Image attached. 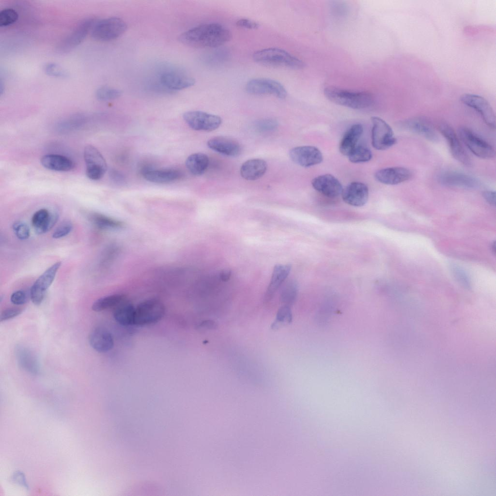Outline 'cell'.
<instances>
[{
  "label": "cell",
  "mask_w": 496,
  "mask_h": 496,
  "mask_svg": "<svg viewBox=\"0 0 496 496\" xmlns=\"http://www.w3.org/2000/svg\"><path fill=\"white\" fill-rule=\"evenodd\" d=\"M59 218L57 213H49L46 209H41L33 215L31 223L38 234L49 231L56 223Z\"/></svg>",
  "instance_id": "cb8c5ba5"
},
{
  "label": "cell",
  "mask_w": 496,
  "mask_h": 496,
  "mask_svg": "<svg viewBox=\"0 0 496 496\" xmlns=\"http://www.w3.org/2000/svg\"><path fill=\"white\" fill-rule=\"evenodd\" d=\"M183 117L191 128L197 131H211L218 128L222 123L219 116L202 111H187Z\"/></svg>",
  "instance_id": "30bf717a"
},
{
  "label": "cell",
  "mask_w": 496,
  "mask_h": 496,
  "mask_svg": "<svg viewBox=\"0 0 496 496\" xmlns=\"http://www.w3.org/2000/svg\"><path fill=\"white\" fill-rule=\"evenodd\" d=\"M289 155L294 162L303 167H309L318 164L323 159L321 152L313 146L294 147L290 150Z\"/></svg>",
  "instance_id": "5bb4252c"
},
{
  "label": "cell",
  "mask_w": 496,
  "mask_h": 496,
  "mask_svg": "<svg viewBox=\"0 0 496 496\" xmlns=\"http://www.w3.org/2000/svg\"><path fill=\"white\" fill-rule=\"evenodd\" d=\"M324 94L332 102L353 109L368 108L373 102L372 95L364 91H353L330 86L325 89Z\"/></svg>",
  "instance_id": "7a4b0ae2"
},
{
  "label": "cell",
  "mask_w": 496,
  "mask_h": 496,
  "mask_svg": "<svg viewBox=\"0 0 496 496\" xmlns=\"http://www.w3.org/2000/svg\"><path fill=\"white\" fill-rule=\"evenodd\" d=\"M41 163L47 169L59 171H67L74 167L73 162L70 159L57 154L43 155L41 157Z\"/></svg>",
  "instance_id": "83f0119b"
},
{
  "label": "cell",
  "mask_w": 496,
  "mask_h": 496,
  "mask_svg": "<svg viewBox=\"0 0 496 496\" xmlns=\"http://www.w3.org/2000/svg\"><path fill=\"white\" fill-rule=\"evenodd\" d=\"M403 129L419 135L429 141H437L438 137L433 125L426 120L420 118H412L402 123Z\"/></svg>",
  "instance_id": "d6986e66"
},
{
  "label": "cell",
  "mask_w": 496,
  "mask_h": 496,
  "mask_svg": "<svg viewBox=\"0 0 496 496\" xmlns=\"http://www.w3.org/2000/svg\"><path fill=\"white\" fill-rule=\"evenodd\" d=\"M201 326L203 327L213 329L217 327V325L214 321L208 320L203 322Z\"/></svg>",
  "instance_id": "f907efd6"
},
{
  "label": "cell",
  "mask_w": 496,
  "mask_h": 496,
  "mask_svg": "<svg viewBox=\"0 0 496 496\" xmlns=\"http://www.w3.org/2000/svg\"><path fill=\"white\" fill-rule=\"evenodd\" d=\"M291 269L290 264H277L275 266L272 277L267 287L265 297L270 299L288 277Z\"/></svg>",
  "instance_id": "f1b7e54d"
},
{
  "label": "cell",
  "mask_w": 496,
  "mask_h": 496,
  "mask_svg": "<svg viewBox=\"0 0 496 496\" xmlns=\"http://www.w3.org/2000/svg\"><path fill=\"white\" fill-rule=\"evenodd\" d=\"M125 298L124 295L119 294L104 296L96 300L93 303L92 309L93 311L98 312L116 307Z\"/></svg>",
  "instance_id": "d6a6232c"
},
{
  "label": "cell",
  "mask_w": 496,
  "mask_h": 496,
  "mask_svg": "<svg viewBox=\"0 0 496 496\" xmlns=\"http://www.w3.org/2000/svg\"><path fill=\"white\" fill-rule=\"evenodd\" d=\"M89 217L93 224L100 228L115 229L123 226L121 221L100 213H91Z\"/></svg>",
  "instance_id": "836d02e7"
},
{
  "label": "cell",
  "mask_w": 496,
  "mask_h": 496,
  "mask_svg": "<svg viewBox=\"0 0 496 496\" xmlns=\"http://www.w3.org/2000/svg\"><path fill=\"white\" fill-rule=\"evenodd\" d=\"M127 25L121 18L111 17L95 22L91 30L93 38L100 41L115 39L126 31Z\"/></svg>",
  "instance_id": "277c9868"
},
{
  "label": "cell",
  "mask_w": 496,
  "mask_h": 496,
  "mask_svg": "<svg viewBox=\"0 0 496 496\" xmlns=\"http://www.w3.org/2000/svg\"><path fill=\"white\" fill-rule=\"evenodd\" d=\"M122 93V91L119 89L108 86H102L96 90L95 96L100 101H106L119 97Z\"/></svg>",
  "instance_id": "8d00e7d4"
},
{
  "label": "cell",
  "mask_w": 496,
  "mask_h": 496,
  "mask_svg": "<svg viewBox=\"0 0 496 496\" xmlns=\"http://www.w3.org/2000/svg\"><path fill=\"white\" fill-rule=\"evenodd\" d=\"M11 302L16 305H21L27 301L26 293L22 290H18L13 293L10 297Z\"/></svg>",
  "instance_id": "f6af8a7d"
},
{
  "label": "cell",
  "mask_w": 496,
  "mask_h": 496,
  "mask_svg": "<svg viewBox=\"0 0 496 496\" xmlns=\"http://www.w3.org/2000/svg\"><path fill=\"white\" fill-rule=\"evenodd\" d=\"M371 120L372 146L378 150H385L394 145L397 140L390 125L378 117H372Z\"/></svg>",
  "instance_id": "52a82bcc"
},
{
  "label": "cell",
  "mask_w": 496,
  "mask_h": 496,
  "mask_svg": "<svg viewBox=\"0 0 496 496\" xmlns=\"http://www.w3.org/2000/svg\"><path fill=\"white\" fill-rule=\"evenodd\" d=\"M460 100L463 104L478 112L487 126L492 129L495 128L496 117L494 111L484 98L476 94L466 93L461 96Z\"/></svg>",
  "instance_id": "7c38bea8"
},
{
  "label": "cell",
  "mask_w": 496,
  "mask_h": 496,
  "mask_svg": "<svg viewBox=\"0 0 496 496\" xmlns=\"http://www.w3.org/2000/svg\"><path fill=\"white\" fill-rule=\"evenodd\" d=\"M483 197L485 201L492 205H496V192L492 190H487L483 192Z\"/></svg>",
  "instance_id": "681fc988"
},
{
  "label": "cell",
  "mask_w": 496,
  "mask_h": 496,
  "mask_svg": "<svg viewBox=\"0 0 496 496\" xmlns=\"http://www.w3.org/2000/svg\"><path fill=\"white\" fill-rule=\"evenodd\" d=\"M110 176L112 177L113 180L116 181H122L124 178L121 174L115 170H112L111 172Z\"/></svg>",
  "instance_id": "816d5d0a"
},
{
  "label": "cell",
  "mask_w": 496,
  "mask_h": 496,
  "mask_svg": "<svg viewBox=\"0 0 496 496\" xmlns=\"http://www.w3.org/2000/svg\"><path fill=\"white\" fill-rule=\"evenodd\" d=\"M437 179L440 184L449 187L473 188L479 186L478 181L474 177L454 170L441 172L438 175Z\"/></svg>",
  "instance_id": "9a60e30c"
},
{
  "label": "cell",
  "mask_w": 496,
  "mask_h": 496,
  "mask_svg": "<svg viewBox=\"0 0 496 496\" xmlns=\"http://www.w3.org/2000/svg\"><path fill=\"white\" fill-rule=\"evenodd\" d=\"M18 15L12 8H6L0 12V26L6 27L15 23L18 19Z\"/></svg>",
  "instance_id": "f35d334b"
},
{
  "label": "cell",
  "mask_w": 496,
  "mask_h": 496,
  "mask_svg": "<svg viewBox=\"0 0 496 496\" xmlns=\"http://www.w3.org/2000/svg\"><path fill=\"white\" fill-rule=\"evenodd\" d=\"M236 25L241 28L251 30L256 29L260 26L258 23L248 18L240 19L236 22Z\"/></svg>",
  "instance_id": "c3c4849f"
},
{
  "label": "cell",
  "mask_w": 496,
  "mask_h": 496,
  "mask_svg": "<svg viewBox=\"0 0 496 496\" xmlns=\"http://www.w3.org/2000/svg\"><path fill=\"white\" fill-rule=\"evenodd\" d=\"M84 159L87 176L93 180L101 179L107 171V165L97 149L91 145L86 146L84 150Z\"/></svg>",
  "instance_id": "8fae6325"
},
{
  "label": "cell",
  "mask_w": 496,
  "mask_h": 496,
  "mask_svg": "<svg viewBox=\"0 0 496 496\" xmlns=\"http://www.w3.org/2000/svg\"><path fill=\"white\" fill-rule=\"evenodd\" d=\"M207 144L212 150L227 156H237L241 152L240 144L235 140L228 137H214L208 140Z\"/></svg>",
  "instance_id": "44dd1931"
},
{
  "label": "cell",
  "mask_w": 496,
  "mask_h": 496,
  "mask_svg": "<svg viewBox=\"0 0 496 496\" xmlns=\"http://www.w3.org/2000/svg\"><path fill=\"white\" fill-rule=\"evenodd\" d=\"M363 127L360 124L352 125L345 133L339 146L341 154L348 156L356 144L363 133Z\"/></svg>",
  "instance_id": "4316f807"
},
{
  "label": "cell",
  "mask_w": 496,
  "mask_h": 496,
  "mask_svg": "<svg viewBox=\"0 0 496 496\" xmlns=\"http://www.w3.org/2000/svg\"><path fill=\"white\" fill-rule=\"evenodd\" d=\"M350 162L354 163L366 162L372 158L371 151L362 145H357L348 156Z\"/></svg>",
  "instance_id": "e575fe53"
},
{
  "label": "cell",
  "mask_w": 496,
  "mask_h": 496,
  "mask_svg": "<svg viewBox=\"0 0 496 496\" xmlns=\"http://www.w3.org/2000/svg\"><path fill=\"white\" fill-rule=\"evenodd\" d=\"M313 188L325 196L331 198L341 195L342 186L340 181L333 175L326 174L315 177L311 181Z\"/></svg>",
  "instance_id": "e0dca14e"
},
{
  "label": "cell",
  "mask_w": 496,
  "mask_h": 496,
  "mask_svg": "<svg viewBox=\"0 0 496 496\" xmlns=\"http://www.w3.org/2000/svg\"><path fill=\"white\" fill-rule=\"evenodd\" d=\"M232 38L230 30L222 24L208 23L195 27L182 33L179 37L183 44L196 47H216Z\"/></svg>",
  "instance_id": "6da1fadb"
},
{
  "label": "cell",
  "mask_w": 496,
  "mask_h": 496,
  "mask_svg": "<svg viewBox=\"0 0 496 496\" xmlns=\"http://www.w3.org/2000/svg\"><path fill=\"white\" fill-rule=\"evenodd\" d=\"M72 228V223L70 221H63L56 228L52 234V237L58 239L64 237L70 232Z\"/></svg>",
  "instance_id": "b9f144b4"
},
{
  "label": "cell",
  "mask_w": 496,
  "mask_h": 496,
  "mask_svg": "<svg viewBox=\"0 0 496 496\" xmlns=\"http://www.w3.org/2000/svg\"><path fill=\"white\" fill-rule=\"evenodd\" d=\"M94 23L92 18L80 21L69 34L59 42L56 46V51L60 53H65L76 48L83 42Z\"/></svg>",
  "instance_id": "ba28073f"
},
{
  "label": "cell",
  "mask_w": 496,
  "mask_h": 496,
  "mask_svg": "<svg viewBox=\"0 0 496 496\" xmlns=\"http://www.w3.org/2000/svg\"><path fill=\"white\" fill-rule=\"evenodd\" d=\"M452 268L454 276L458 280L465 286L468 287L469 286V279L464 271L458 266H453Z\"/></svg>",
  "instance_id": "bcb514c9"
},
{
  "label": "cell",
  "mask_w": 496,
  "mask_h": 496,
  "mask_svg": "<svg viewBox=\"0 0 496 496\" xmlns=\"http://www.w3.org/2000/svg\"><path fill=\"white\" fill-rule=\"evenodd\" d=\"M16 355L18 363L24 371L36 374L39 371V365L35 354L26 346L19 345L16 347Z\"/></svg>",
  "instance_id": "484cf974"
},
{
  "label": "cell",
  "mask_w": 496,
  "mask_h": 496,
  "mask_svg": "<svg viewBox=\"0 0 496 496\" xmlns=\"http://www.w3.org/2000/svg\"><path fill=\"white\" fill-rule=\"evenodd\" d=\"M142 175L146 180L158 184L171 182L179 179L181 172L174 169H154L146 168L141 171Z\"/></svg>",
  "instance_id": "7402d4cb"
},
{
  "label": "cell",
  "mask_w": 496,
  "mask_h": 496,
  "mask_svg": "<svg viewBox=\"0 0 496 496\" xmlns=\"http://www.w3.org/2000/svg\"><path fill=\"white\" fill-rule=\"evenodd\" d=\"M159 80L164 87L170 90H182L195 83V79L191 76L175 71L162 73Z\"/></svg>",
  "instance_id": "ffe728a7"
},
{
  "label": "cell",
  "mask_w": 496,
  "mask_h": 496,
  "mask_svg": "<svg viewBox=\"0 0 496 496\" xmlns=\"http://www.w3.org/2000/svg\"><path fill=\"white\" fill-rule=\"evenodd\" d=\"M341 197L347 204L356 207L365 205L369 198V189L364 183L353 182L342 189Z\"/></svg>",
  "instance_id": "2e32d148"
},
{
  "label": "cell",
  "mask_w": 496,
  "mask_h": 496,
  "mask_svg": "<svg viewBox=\"0 0 496 496\" xmlns=\"http://www.w3.org/2000/svg\"><path fill=\"white\" fill-rule=\"evenodd\" d=\"M458 133L464 143L476 156L486 159L495 156L493 146L468 128L461 127Z\"/></svg>",
  "instance_id": "8992f818"
},
{
  "label": "cell",
  "mask_w": 496,
  "mask_h": 496,
  "mask_svg": "<svg viewBox=\"0 0 496 496\" xmlns=\"http://www.w3.org/2000/svg\"><path fill=\"white\" fill-rule=\"evenodd\" d=\"M13 230L19 239L26 240L30 236L29 227L24 222L20 221L15 222L13 225Z\"/></svg>",
  "instance_id": "60d3db41"
},
{
  "label": "cell",
  "mask_w": 496,
  "mask_h": 496,
  "mask_svg": "<svg viewBox=\"0 0 496 496\" xmlns=\"http://www.w3.org/2000/svg\"><path fill=\"white\" fill-rule=\"evenodd\" d=\"M254 61L260 64L300 69L304 67V62L288 52L276 47H270L255 51L253 54Z\"/></svg>",
  "instance_id": "3957f363"
},
{
  "label": "cell",
  "mask_w": 496,
  "mask_h": 496,
  "mask_svg": "<svg viewBox=\"0 0 496 496\" xmlns=\"http://www.w3.org/2000/svg\"><path fill=\"white\" fill-rule=\"evenodd\" d=\"M44 69L45 73L50 77L65 78L68 76V73L55 63H48L45 66Z\"/></svg>",
  "instance_id": "ab89813d"
},
{
  "label": "cell",
  "mask_w": 496,
  "mask_h": 496,
  "mask_svg": "<svg viewBox=\"0 0 496 496\" xmlns=\"http://www.w3.org/2000/svg\"><path fill=\"white\" fill-rule=\"evenodd\" d=\"M115 308L113 317L118 323L124 326L134 324L135 308L131 302L125 298Z\"/></svg>",
  "instance_id": "f546056e"
},
{
  "label": "cell",
  "mask_w": 496,
  "mask_h": 496,
  "mask_svg": "<svg viewBox=\"0 0 496 496\" xmlns=\"http://www.w3.org/2000/svg\"><path fill=\"white\" fill-rule=\"evenodd\" d=\"M257 126L258 130L261 131H270L276 128L278 123L274 119H265L260 121Z\"/></svg>",
  "instance_id": "7bdbcfd3"
},
{
  "label": "cell",
  "mask_w": 496,
  "mask_h": 496,
  "mask_svg": "<svg viewBox=\"0 0 496 496\" xmlns=\"http://www.w3.org/2000/svg\"><path fill=\"white\" fill-rule=\"evenodd\" d=\"M292 320V314L289 306L284 305L279 308L272 328L276 329L280 326L290 324Z\"/></svg>",
  "instance_id": "d590c367"
},
{
  "label": "cell",
  "mask_w": 496,
  "mask_h": 496,
  "mask_svg": "<svg viewBox=\"0 0 496 496\" xmlns=\"http://www.w3.org/2000/svg\"><path fill=\"white\" fill-rule=\"evenodd\" d=\"M491 248H492V251H493V252L495 253V252H495V251H496V248H496V246H495V242H494V243H493L492 244V247H491Z\"/></svg>",
  "instance_id": "db71d44e"
},
{
  "label": "cell",
  "mask_w": 496,
  "mask_h": 496,
  "mask_svg": "<svg viewBox=\"0 0 496 496\" xmlns=\"http://www.w3.org/2000/svg\"><path fill=\"white\" fill-rule=\"evenodd\" d=\"M89 341L91 347L100 353H106L113 347L114 341L111 333L103 328H96L90 334Z\"/></svg>",
  "instance_id": "603a6c76"
},
{
  "label": "cell",
  "mask_w": 496,
  "mask_h": 496,
  "mask_svg": "<svg viewBox=\"0 0 496 496\" xmlns=\"http://www.w3.org/2000/svg\"><path fill=\"white\" fill-rule=\"evenodd\" d=\"M439 130L447 140L453 157L464 165L470 166L471 160L452 127L448 124L441 123Z\"/></svg>",
  "instance_id": "4fadbf2b"
},
{
  "label": "cell",
  "mask_w": 496,
  "mask_h": 496,
  "mask_svg": "<svg viewBox=\"0 0 496 496\" xmlns=\"http://www.w3.org/2000/svg\"><path fill=\"white\" fill-rule=\"evenodd\" d=\"M208 156L202 153L191 154L186 160L187 170L194 175H201L204 173L209 165Z\"/></svg>",
  "instance_id": "4dcf8cb0"
},
{
  "label": "cell",
  "mask_w": 496,
  "mask_h": 496,
  "mask_svg": "<svg viewBox=\"0 0 496 496\" xmlns=\"http://www.w3.org/2000/svg\"><path fill=\"white\" fill-rule=\"evenodd\" d=\"M22 312V310L16 308H8L3 310L0 314V322L13 318Z\"/></svg>",
  "instance_id": "7dc6e473"
},
{
  "label": "cell",
  "mask_w": 496,
  "mask_h": 496,
  "mask_svg": "<svg viewBox=\"0 0 496 496\" xmlns=\"http://www.w3.org/2000/svg\"><path fill=\"white\" fill-rule=\"evenodd\" d=\"M246 91L253 95H273L279 98H285L287 92L279 82L266 78H254L248 81L246 85Z\"/></svg>",
  "instance_id": "9c48e42d"
},
{
  "label": "cell",
  "mask_w": 496,
  "mask_h": 496,
  "mask_svg": "<svg viewBox=\"0 0 496 496\" xmlns=\"http://www.w3.org/2000/svg\"><path fill=\"white\" fill-rule=\"evenodd\" d=\"M221 279L223 281L228 280L231 276V272L229 270H224L221 272L220 275Z\"/></svg>",
  "instance_id": "f5cc1de1"
},
{
  "label": "cell",
  "mask_w": 496,
  "mask_h": 496,
  "mask_svg": "<svg viewBox=\"0 0 496 496\" xmlns=\"http://www.w3.org/2000/svg\"><path fill=\"white\" fill-rule=\"evenodd\" d=\"M267 169V163L263 159L255 158L245 162L240 168V174L249 181L257 180L262 177Z\"/></svg>",
  "instance_id": "d4e9b609"
},
{
  "label": "cell",
  "mask_w": 496,
  "mask_h": 496,
  "mask_svg": "<svg viewBox=\"0 0 496 496\" xmlns=\"http://www.w3.org/2000/svg\"><path fill=\"white\" fill-rule=\"evenodd\" d=\"M45 292L32 286L30 291L31 298L32 303L35 305H39L42 302Z\"/></svg>",
  "instance_id": "ee69618b"
},
{
  "label": "cell",
  "mask_w": 496,
  "mask_h": 496,
  "mask_svg": "<svg viewBox=\"0 0 496 496\" xmlns=\"http://www.w3.org/2000/svg\"><path fill=\"white\" fill-rule=\"evenodd\" d=\"M296 294V287L294 284L289 283L286 284L282 289L280 299L285 305L289 306L292 304L295 298Z\"/></svg>",
  "instance_id": "74e56055"
},
{
  "label": "cell",
  "mask_w": 496,
  "mask_h": 496,
  "mask_svg": "<svg viewBox=\"0 0 496 496\" xmlns=\"http://www.w3.org/2000/svg\"><path fill=\"white\" fill-rule=\"evenodd\" d=\"M165 313L163 304L156 299H149L140 302L135 308L134 324L140 326L155 324Z\"/></svg>",
  "instance_id": "5b68a950"
},
{
  "label": "cell",
  "mask_w": 496,
  "mask_h": 496,
  "mask_svg": "<svg viewBox=\"0 0 496 496\" xmlns=\"http://www.w3.org/2000/svg\"><path fill=\"white\" fill-rule=\"evenodd\" d=\"M411 176V171L402 167L382 169L377 171L375 174V177L378 182L388 185H395L405 182Z\"/></svg>",
  "instance_id": "ac0fdd59"
},
{
  "label": "cell",
  "mask_w": 496,
  "mask_h": 496,
  "mask_svg": "<svg viewBox=\"0 0 496 496\" xmlns=\"http://www.w3.org/2000/svg\"><path fill=\"white\" fill-rule=\"evenodd\" d=\"M61 265V262H57L52 264L36 279L32 286L46 292L53 282Z\"/></svg>",
  "instance_id": "1f68e13d"
}]
</instances>
